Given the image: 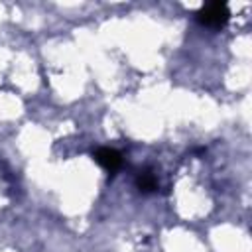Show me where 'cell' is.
Instances as JSON below:
<instances>
[{
	"label": "cell",
	"mask_w": 252,
	"mask_h": 252,
	"mask_svg": "<svg viewBox=\"0 0 252 252\" xmlns=\"http://www.w3.org/2000/svg\"><path fill=\"white\" fill-rule=\"evenodd\" d=\"M230 18V10L224 2H211V4H205L199 12H197V20L203 24V26H209V28H222Z\"/></svg>",
	"instance_id": "cell-1"
},
{
	"label": "cell",
	"mask_w": 252,
	"mask_h": 252,
	"mask_svg": "<svg viewBox=\"0 0 252 252\" xmlns=\"http://www.w3.org/2000/svg\"><path fill=\"white\" fill-rule=\"evenodd\" d=\"M93 158H94V161H96L102 169H106L108 173H114V171L122 165V156H120V152L114 150V148H98V150L93 154Z\"/></svg>",
	"instance_id": "cell-2"
},
{
	"label": "cell",
	"mask_w": 252,
	"mask_h": 252,
	"mask_svg": "<svg viewBox=\"0 0 252 252\" xmlns=\"http://www.w3.org/2000/svg\"><path fill=\"white\" fill-rule=\"evenodd\" d=\"M136 185H138V189L144 191V193H152V191L158 189L156 175H154L150 169H144V171L138 173V177H136Z\"/></svg>",
	"instance_id": "cell-3"
}]
</instances>
